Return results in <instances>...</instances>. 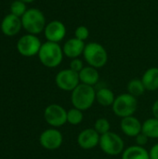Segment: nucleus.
<instances>
[{
    "instance_id": "nucleus-17",
    "label": "nucleus",
    "mask_w": 158,
    "mask_h": 159,
    "mask_svg": "<svg viewBox=\"0 0 158 159\" xmlns=\"http://www.w3.org/2000/svg\"><path fill=\"white\" fill-rule=\"evenodd\" d=\"M121 159H150L149 151L145 147L134 144L124 150Z\"/></svg>"
},
{
    "instance_id": "nucleus-27",
    "label": "nucleus",
    "mask_w": 158,
    "mask_h": 159,
    "mask_svg": "<svg viewBox=\"0 0 158 159\" xmlns=\"http://www.w3.org/2000/svg\"><path fill=\"white\" fill-rule=\"evenodd\" d=\"M149 140L150 139L144 133H142V132H141L140 134H138L135 137V143H136V144L139 145V146H142V147H144L148 143Z\"/></svg>"
},
{
    "instance_id": "nucleus-18",
    "label": "nucleus",
    "mask_w": 158,
    "mask_h": 159,
    "mask_svg": "<svg viewBox=\"0 0 158 159\" xmlns=\"http://www.w3.org/2000/svg\"><path fill=\"white\" fill-rule=\"evenodd\" d=\"M142 81L148 91H156L158 89V68L152 67L145 71L142 77Z\"/></svg>"
},
{
    "instance_id": "nucleus-20",
    "label": "nucleus",
    "mask_w": 158,
    "mask_h": 159,
    "mask_svg": "<svg viewBox=\"0 0 158 159\" xmlns=\"http://www.w3.org/2000/svg\"><path fill=\"white\" fill-rule=\"evenodd\" d=\"M142 132L149 139H158V119L156 117L147 118L142 122Z\"/></svg>"
},
{
    "instance_id": "nucleus-25",
    "label": "nucleus",
    "mask_w": 158,
    "mask_h": 159,
    "mask_svg": "<svg viewBox=\"0 0 158 159\" xmlns=\"http://www.w3.org/2000/svg\"><path fill=\"white\" fill-rule=\"evenodd\" d=\"M74 34H75V38L84 41V40H86L88 37L89 31H88V29L86 26H79V27L76 28Z\"/></svg>"
},
{
    "instance_id": "nucleus-14",
    "label": "nucleus",
    "mask_w": 158,
    "mask_h": 159,
    "mask_svg": "<svg viewBox=\"0 0 158 159\" xmlns=\"http://www.w3.org/2000/svg\"><path fill=\"white\" fill-rule=\"evenodd\" d=\"M21 19L13 14L5 16L1 22V31L7 36L16 35L21 29Z\"/></svg>"
},
{
    "instance_id": "nucleus-3",
    "label": "nucleus",
    "mask_w": 158,
    "mask_h": 159,
    "mask_svg": "<svg viewBox=\"0 0 158 159\" xmlns=\"http://www.w3.org/2000/svg\"><path fill=\"white\" fill-rule=\"evenodd\" d=\"M137 108H138L137 98L128 92L116 96L112 105L114 114L120 118L134 116V114L137 111Z\"/></svg>"
},
{
    "instance_id": "nucleus-30",
    "label": "nucleus",
    "mask_w": 158,
    "mask_h": 159,
    "mask_svg": "<svg viewBox=\"0 0 158 159\" xmlns=\"http://www.w3.org/2000/svg\"><path fill=\"white\" fill-rule=\"evenodd\" d=\"M20 1H22V2H24V3L26 4V3H32V2H34V0H20Z\"/></svg>"
},
{
    "instance_id": "nucleus-15",
    "label": "nucleus",
    "mask_w": 158,
    "mask_h": 159,
    "mask_svg": "<svg viewBox=\"0 0 158 159\" xmlns=\"http://www.w3.org/2000/svg\"><path fill=\"white\" fill-rule=\"evenodd\" d=\"M85 49V44L84 41L79 40L77 38H72L68 40L64 46H63V54L67 56L68 58L75 59L79 57L81 54H83Z\"/></svg>"
},
{
    "instance_id": "nucleus-16",
    "label": "nucleus",
    "mask_w": 158,
    "mask_h": 159,
    "mask_svg": "<svg viewBox=\"0 0 158 159\" xmlns=\"http://www.w3.org/2000/svg\"><path fill=\"white\" fill-rule=\"evenodd\" d=\"M78 74H79L80 83L82 84L94 87L99 82L100 75L97 68H94L92 66H87L84 67Z\"/></svg>"
},
{
    "instance_id": "nucleus-23",
    "label": "nucleus",
    "mask_w": 158,
    "mask_h": 159,
    "mask_svg": "<svg viewBox=\"0 0 158 159\" xmlns=\"http://www.w3.org/2000/svg\"><path fill=\"white\" fill-rule=\"evenodd\" d=\"M93 129L100 135L105 134V133L111 131V124H110V121L107 118H105V117H100V118H98L95 121L94 126H93Z\"/></svg>"
},
{
    "instance_id": "nucleus-1",
    "label": "nucleus",
    "mask_w": 158,
    "mask_h": 159,
    "mask_svg": "<svg viewBox=\"0 0 158 159\" xmlns=\"http://www.w3.org/2000/svg\"><path fill=\"white\" fill-rule=\"evenodd\" d=\"M96 102V89L92 86L80 83L71 92V102L73 107L84 111L92 107Z\"/></svg>"
},
{
    "instance_id": "nucleus-9",
    "label": "nucleus",
    "mask_w": 158,
    "mask_h": 159,
    "mask_svg": "<svg viewBox=\"0 0 158 159\" xmlns=\"http://www.w3.org/2000/svg\"><path fill=\"white\" fill-rule=\"evenodd\" d=\"M55 82L60 89L72 92L80 84L79 74L71 70L70 68L61 70L57 74Z\"/></svg>"
},
{
    "instance_id": "nucleus-6",
    "label": "nucleus",
    "mask_w": 158,
    "mask_h": 159,
    "mask_svg": "<svg viewBox=\"0 0 158 159\" xmlns=\"http://www.w3.org/2000/svg\"><path fill=\"white\" fill-rule=\"evenodd\" d=\"M83 55L88 65L97 69L103 67L108 61V55L105 48L101 44L95 42L88 43L85 46Z\"/></svg>"
},
{
    "instance_id": "nucleus-28",
    "label": "nucleus",
    "mask_w": 158,
    "mask_h": 159,
    "mask_svg": "<svg viewBox=\"0 0 158 159\" xmlns=\"http://www.w3.org/2000/svg\"><path fill=\"white\" fill-rule=\"evenodd\" d=\"M150 159H158V143L154 144L149 150Z\"/></svg>"
},
{
    "instance_id": "nucleus-29",
    "label": "nucleus",
    "mask_w": 158,
    "mask_h": 159,
    "mask_svg": "<svg viewBox=\"0 0 158 159\" xmlns=\"http://www.w3.org/2000/svg\"><path fill=\"white\" fill-rule=\"evenodd\" d=\"M152 113L154 115V117L157 118L158 119V99L153 103L152 106Z\"/></svg>"
},
{
    "instance_id": "nucleus-5",
    "label": "nucleus",
    "mask_w": 158,
    "mask_h": 159,
    "mask_svg": "<svg viewBox=\"0 0 158 159\" xmlns=\"http://www.w3.org/2000/svg\"><path fill=\"white\" fill-rule=\"evenodd\" d=\"M20 19L22 27L31 34L35 35L45 30L46 18L43 12L37 8L27 9Z\"/></svg>"
},
{
    "instance_id": "nucleus-7",
    "label": "nucleus",
    "mask_w": 158,
    "mask_h": 159,
    "mask_svg": "<svg viewBox=\"0 0 158 159\" xmlns=\"http://www.w3.org/2000/svg\"><path fill=\"white\" fill-rule=\"evenodd\" d=\"M44 118L52 128H61L67 123V110L57 103L49 104L44 111Z\"/></svg>"
},
{
    "instance_id": "nucleus-2",
    "label": "nucleus",
    "mask_w": 158,
    "mask_h": 159,
    "mask_svg": "<svg viewBox=\"0 0 158 159\" xmlns=\"http://www.w3.org/2000/svg\"><path fill=\"white\" fill-rule=\"evenodd\" d=\"M38 58L44 66L55 68L62 61L63 50L58 43L47 41L42 44L38 52Z\"/></svg>"
},
{
    "instance_id": "nucleus-24",
    "label": "nucleus",
    "mask_w": 158,
    "mask_h": 159,
    "mask_svg": "<svg viewBox=\"0 0 158 159\" xmlns=\"http://www.w3.org/2000/svg\"><path fill=\"white\" fill-rule=\"evenodd\" d=\"M26 11H27L26 5L24 2L20 0H15L10 5V13L17 17L21 18Z\"/></svg>"
},
{
    "instance_id": "nucleus-8",
    "label": "nucleus",
    "mask_w": 158,
    "mask_h": 159,
    "mask_svg": "<svg viewBox=\"0 0 158 159\" xmlns=\"http://www.w3.org/2000/svg\"><path fill=\"white\" fill-rule=\"evenodd\" d=\"M41 42L34 34H25L17 42V50L24 57H33L38 54L41 48Z\"/></svg>"
},
{
    "instance_id": "nucleus-13",
    "label": "nucleus",
    "mask_w": 158,
    "mask_h": 159,
    "mask_svg": "<svg viewBox=\"0 0 158 159\" xmlns=\"http://www.w3.org/2000/svg\"><path fill=\"white\" fill-rule=\"evenodd\" d=\"M66 34L65 26L62 22L59 20L50 21L45 27V36L49 42L58 43L61 41Z\"/></svg>"
},
{
    "instance_id": "nucleus-4",
    "label": "nucleus",
    "mask_w": 158,
    "mask_h": 159,
    "mask_svg": "<svg viewBox=\"0 0 158 159\" xmlns=\"http://www.w3.org/2000/svg\"><path fill=\"white\" fill-rule=\"evenodd\" d=\"M99 146L101 150L107 156L116 157L122 155L125 148V142L115 132L109 131L105 134L101 135Z\"/></svg>"
},
{
    "instance_id": "nucleus-21",
    "label": "nucleus",
    "mask_w": 158,
    "mask_h": 159,
    "mask_svg": "<svg viewBox=\"0 0 158 159\" xmlns=\"http://www.w3.org/2000/svg\"><path fill=\"white\" fill-rule=\"evenodd\" d=\"M127 89H128V93L131 94L136 98L143 95L144 92L146 91V89L142 79H138V78L131 79L127 85Z\"/></svg>"
},
{
    "instance_id": "nucleus-19",
    "label": "nucleus",
    "mask_w": 158,
    "mask_h": 159,
    "mask_svg": "<svg viewBox=\"0 0 158 159\" xmlns=\"http://www.w3.org/2000/svg\"><path fill=\"white\" fill-rule=\"evenodd\" d=\"M115 97L113 90L108 88H102L96 90V102L103 107L112 106Z\"/></svg>"
},
{
    "instance_id": "nucleus-10",
    "label": "nucleus",
    "mask_w": 158,
    "mask_h": 159,
    "mask_svg": "<svg viewBox=\"0 0 158 159\" xmlns=\"http://www.w3.org/2000/svg\"><path fill=\"white\" fill-rule=\"evenodd\" d=\"M62 143V133L55 128H50L44 130L39 137V143L43 148L47 150L59 149L61 146Z\"/></svg>"
},
{
    "instance_id": "nucleus-11",
    "label": "nucleus",
    "mask_w": 158,
    "mask_h": 159,
    "mask_svg": "<svg viewBox=\"0 0 158 159\" xmlns=\"http://www.w3.org/2000/svg\"><path fill=\"white\" fill-rule=\"evenodd\" d=\"M101 135L93 129L88 128L83 129L77 135V144L84 150H91L99 145Z\"/></svg>"
},
{
    "instance_id": "nucleus-26",
    "label": "nucleus",
    "mask_w": 158,
    "mask_h": 159,
    "mask_svg": "<svg viewBox=\"0 0 158 159\" xmlns=\"http://www.w3.org/2000/svg\"><path fill=\"white\" fill-rule=\"evenodd\" d=\"M84 68V65H83V61L80 60V59H73L70 62V69L76 72V73H79L82 69Z\"/></svg>"
},
{
    "instance_id": "nucleus-12",
    "label": "nucleus",
    "mask_w": 158,
    "mask_h": 159,
    "mask_svg": "<svg viewBox=\"0 0 158 159\" xmlns=\"http://www.w3.org/2000/svg\"><path fill=\"white\" fill-rule=\"evenodd\" d=\"M142 123L140 121L139 118H137L134 116L121 118L120 129L122 132L128 137L135 138L138 134L142 132Z\"/></svg>"
},
{
    "instance_id": "nucleus-22",
    "label": "nucleus",
    "mask_w": 158,
    "mask_h": 159,
    "mask_svg": "<svg viewBox=\"0 0 158 159\" xmlns=\"http://www.w3.org/2000/svg\"><path fill=\"white\" fill-rule=\"evenodd\" d=\"M84 120V112L77 108H71L67 111V123L72 126H78Z\"/></svg>"
}]
</instances>
